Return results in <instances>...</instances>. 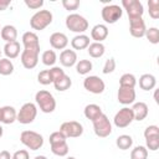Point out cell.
Here are the masks:
<instances>
[{
	"instance_id": "1",
	"label": "cell",
	"mask_w": 159,
	"mask_h": 159,
	"mask_svg": "<svg viewBox=\"0 0 159 159\" xmlns=\"http://www.w3.org/2000/svg\"><path fill=\"white\" fill-rule=\"evenodd\" d=\"M35 102L39 106L40 111L43 113H52L56 109V99L46 89H40L35 94Z\"/></svg>"
},
{
	"instance_id": "2",
	"label": "cell",
	"mask_w": 159,
	"mask_h": 159,
	"mask_svg": "<svg viewBox=\"0 0 159 159\" xmlns=\"http://www.w3.org/2000/svg\"><path fill=\"white\" fill-rule=\"evenodd\" d=\"M52 20H53V15H52V12L50 10H39L31 16L30 26H31L32 30L42 31L48 25H51Z\"/></svg>"
},
{
	"instance_id": "3",
	"label": "cell",
	"mask_w": 159,
	"mask_h": 159,
	"mask_svg": "<svg viewBox=\"0 0 159 159\" xmlns=\"http://www.w3.org/2000/svg\"><path fill=\"white\" fill-rule=\"evenodd\" d=\"M65 24H66V27L70 31L76 32L77 35L83 34L86 30H88V26H89L87 19L84 16L80 15V14H76V12L67 15Z\"/></svg>"
},
{
	"instance_id": "4",
	"label": "cell",
	"mask_w": 159,
	"mask_h": 159,
	"mask_svg": "<svg viewBox=\"0 0 159 159\" xmlns=\"http://www.w3.org/2000/svg\"><path fill=\"white\" fill-rule=\"evenodd\" d=\"M20 142L30 150H39L43 145V137L35 130H24L20 134Z\"/></svg>"
},
{
	"instance_id": "5",
	"label": "cell",
	"mask_w": 159,
	"mask_h": 159,
	"mask_svg": "<svg viewBox=\"0 0 159 159\" xmlns=\"http://www.w3.org/2000/svg\"><path fill=\"white\" fill-rule=\"evenodd\" d=\"M37 116V107L32 102H26L21 106L20 111L17 112L16 120L21 124H30L36 119Z\"/></svg>"
},
{
	"instance_id": "6",
	"label": "cell",
	"mask_w": 159,
	"mask_h": 159,
	"mask_svg": "<svg viewBox=\"0 0 159 159\" xmlns=\"http://www.w3.org/2000/svg\"><path fill=\"white\" fill-rule=\"evenodd\" d=\"M92 124H93L94 134L99 138H107L112 133V123L104 113L101 114L97 119H94Z\"/></svg>"
},
{
	"instance_id": "7",
	"label": "cell",
	"mask_w": 159,
	"mask_h": 159,
	"mask_svg": "<svg viewBox=\"0 0 159 159\" xmlns=\"http://www.w3.org/2000/svg\"><path fill=\"white\" fill-rule=\"evenodd\" d=\"M102 19L106 24H116L123 15V9L116 4L104 5L101 10Z\"/></svg>"
},
{
	"instance_id": "8",
	"label": "cell",
	"mask_w": 159,
	"mask_h": 159,
	"mask_svg": "<svg viewBox=\"0 0 159 159\" xmlns=\"http://www.w3.org/2000/svg\"><path fill=\"white\" fill-rule=\"evenodd\" d=\"M58 130L66 138H78L83 134V125L77 120H67L60 125Z\"/></svg>"
},
{
	"instance_id": "9",
	"label": "cell",
	"mask_w": 159,
	"mask_h": 159,
	"mask_svg": "<svg viewBox=\"0 0 159 159\" xmlns=\"http://www.w3.org/2000/svg\"><path fill=\"white\" fill-rule=\"evenodd\" d=\"M122 6L127 11L129 20L143 17L144 6L139 0H122Z\"/></svg>"
},
{
	"instance_id": "10",
	"label": "cell",
	"mask_w": 159,
	"mask_h": 159,
	"mask_svg": "<svg viewBox=\"0 0 159 159\" xmlns=\"http://www.w3.org/2000/svg\"><path fill=\"white\" fill-rule=\"evenodd\" d=\"M134 120V116H133V111L129 107H123L120 108L113 118V123L117 128H125L128 127L132 122Z\"/></svg>"
},
{
	"instance_id": "11",
	"label": "cell",
	"mask_w": 159,
	"mask_h": 159,
	"mask_svg": "<svg viewBox=\"0 0 159 159\" xmlns=\"http://www.w3.org/2000/svg\"><path fill=\"white\" fill-rule=\"evenodd\" d=\"M83 87L93 94H101L106 89L104 81L98 76H87L83 80Z\"/></svg>"
},
{
	"instance_id": "12",
	"label": "cell",
	"mask_w": 159,
	"mask_h": 159,
	"mask_svg": "<svg viewBox=\"0 0 159 159\" xmlns=\"http://www.w3.org/2000/svg\"><path fill=\"white\" fill-rule=\"evenodd\" d=\"M39 55L40 52L37 51H31V50H22L21 55H20V60L21 63L25 68L27 70H32L37 66L39 63Z\"/></svg>"
},
{
	"instance_id": "13",
	"label": "cell",
	"mask_w": 159,
	"mask_h": 159,
	"mask_svg": "<svg viewBox=\"0 0 159 159\" xmlns=\"http://www.w3.org/2000/svg\"><path fill=\"white\" fill-rule=\"evenodd\" d=\"M21 40H22L24 50H31V51L40 52V40H39V36L34 31L24 32Z\"/></svg>"
},
{
	"instance_id": "14",
	"label": "cell",
	"mask_w": 159,
	"mask_h": 159,
	"mask_svg": "<svg viewBox=\"0 0 159 159\" xmlns=\"http://www.w3.org/2000/svg\"><path fill=\"white\" fill-rule=\"evenodd\" d=\"M145 31H147V26H145V21L143 20V17L129 20V32L133 37L135 39L144 37Z\"/></svg>"
},
{
	"instance_id": "15",
	"label": "cell",
	"mask_w": 159,
	"mask_h": 159,
	"mask_svg": "<svg viewBox=\"0 0 159 159\" xmlns=\"http://www.w3.org/2000/svg\"><path fill=\"white\" fill-rule=\"evenodd\" d=\"M117 99L119 103L127 106L132 104L135 101V89L134 88H127V87H119L117 93Z\"/></svg>"
},
{
	"instance_id": "16",
	"label": "cell",
	"mask_w": 159,
	"mask_h": 159,
	"mask_svg": "<svg viewBox=\"0 0 159 159\" xmlns=\"http://www.w3.org/2000/svg\"><path fill=\"white\" fill-rule=\"evenodd\" d=\"M50 45L55 50H65L68 45V37L63 32H53L50 36Z\"/></svg>"
},
{
	"instance_id": "17",
	"label": "cell",
	"mask_w": 159,
	"mask_h": 159,
	"mask_svg": "<svg viewBox=\"0 0 159 159\" xmlns=\"http://www.w3.org/2000/svg\"><path fill=\"white\" fill-rule=\"evenodd\" d=\"M108 27L104 24H97L91 30V37L94 42H102L108 37Z\"/></svg>"
},
{
	"instance_id": "18",
	"label": "cell",
	"mask_w": 159,
	"mask_h": 159,
	"mask_svg": "<svg viewBox=\"0 0 159 159\" xmlns=\"http://www.w3.org/2000/svg\"><path fill=\"white\" fill-rule=\"evenodd\" d=\"M60 63L63 67H72L77 63V53L73 50H62L60 53Z\"/></svg>"
},
{
	"instance_id": "19",
	"label": "cell",
	"mask_w": 159,
	"mask_h": 159,
	"mask_svg": "<svg viewBox=\"0 0 159 159\" xmlns=\"http://www.w3.org/2000/svg\"><path fill=\"white\" fill-rule=\"evenodd\" d=\"M132 111H133L134 120H138V122L144 120L149 113V108L145 102H135L132 107Z\"/></svg>"
},
{
	"instance_id": "20",
	"label": "cell",
	"mask_w": 159,
	"mask_h": 159,
	"mask_svg": "<svg viewBox=\"0 0 159 159\" xmlns=\"http://www.w3.org/2000/svg\"><path fill=\"white\" fill-rule=\"evenodd\" d=\"M16 117H17V112L12 106L1 107V123L12 124L16 120Z\"/></svg>"
},
{
	"instance_id": "21",
	"label": "cell",
	"mask_w": 159,
	"mask_h": 159,
	"mask_svg": "<svg viewBox=\"0 0 159 159\" xmlns=\"http://www.w3.org/2000/svg\"><path fill=\"white\" fill-rule=\"evenodd\" d=\"M157 86V78L152 73H144L139 77V87L143 91H152Z\"/></svg>"
},
{
	"instance_id": "22",
	"label": "cell",
	"mask_w": 159,
	"mask_h": 159,
	"mask_svg": "<svg viewBox=\"0 0 159 159\" xmlns=\"http://www.w3.org/2000/svg\"><path fill=\"white\" fill-rule=\"evenodd\" d=\"M21 51V46L20 42L17 41H12V42H6L4 46V53L6 56V58L9 60H14L20 55Z\"/></svg>"
},
{
	"instance_id": "23",
	"label": "cell",
	"mask_w": 159,
	"mask_h": 159,
	"mask_svg": "<svg viewBox=\"0 0 159 159\" xmlns=\"http://www.w3.org/2000/svg\"><path fill=\"white\" fill-rule=\"evenodd\" d=\"M0 36L5 42H12L17 39V30L14 25H5L1 27Z\"/></svg>"
},
{
	"instance_id": "24",
	"label": "cell",
	"mask_w": 159,
	"mask_h": 159,
	"mask_svg": "<svg viewBox=\"0 0 159 159\" xmlns=\"http://www.w3.org/2000/svg\"><path fill=\"white\" fill-rule=\"evenodd\" d=\"M89 36L84 35V34H80V35H76L72 40H71V46L75 50H84L89 46Z\"/></svg>"
},
{
	"instance_id": "25",
	"label": "cell",
	"mask_w": 159,
	"mask_h": 159,
	"mask_svg": "<svg viewBox=\"0 0 159 159\" xmlns=\"http://www.w3.org/2000/svg\"><path fill=\"white\" fill-rule=\"evenodd\" d=\"M83 114H84V117H86L87 119H89L91 122H93V120L97 119L101 114H103V112H102V108H101L98 104L91 103V104H87V106L84 107Z\"/></svg>"
},
{
	"instance_id": "26",
	"label": "cell",
	"mask_w": 159,
	"mask_h": 159,
	"mask_svg": "<svg viewBox=\"0 0 159 159\" xmlns=\"http://www.w3.org/2000/svg\"><path fill=\"white\" fill-rule=\"evenodd\" d=\"M87 51H88V55L93 58H99L104 55L106 52V47L102 42H91L89 46L87 47Z\"/></svg>"
},
{
	"instance_id": "27",
	"label": "cell",
	"mask_w": 159,
	"mask_h": 159,
	"mask_svg": "<svg viewBox=\"0 0 159 159\" xmlns=\"http://www.w3.org/2000/svg\"><path fill=\"white\" fill-rule=\"evenodd\" d=\"M71 86H72V80H71V77L67 76V75H63L61 78H58V80H56V81L53 82V87H55V89L58 91V92L67 91Z\"/></svg>"
},
{
	"instance_id": "28",
	"label": "cell",
	"mask_w": 159,
	"mask_h": 159,
	"mask_svg": "<svg viewBox=\"0 0 159 159\" xmlns=\"http://www.w3.org/2000/svg\"><path fill=\"white\" fill-rule=\"evenodd\" d=\"M116 145L120 149V150H128L132 148L133 145V138L128 134H122L119 137H117L116 139Z\"/></svg>"
},
{
	"instance_id": "29",
	"label": "cell",
	"mask_w": 159,
	"mask_h": 159,
	"mask_svg": "<svg viewBox=\"0 0 159 159\" xmlns=\"http://www.w3.org/2000/svg\"><path fill=\"white\" fill-rule=\"evenodd\" d=\"M51 147V152L57 155V157H66L68 154V144L67 140L66 142H61V143H55V144H50Z\"/></svg>"
},
{
	"instance_id": "30",
	"label": "cell",
	"mask_w": 159,
	"mask_h": 159,
	"mask_svg": "<svg viewBox=\"0 0 159 159\" xmlns=\"http://www.w3.org/2000/svg\"><path fill=\"white\" fill-rule=\"evenodd\" d=\"M41 60H42V63L45 66H48V67H53L56 61H57V55L53 50H46L42 52L41 55Z\"/></svg>"
},
{
	"instance_id": "31",
	"label": "cell",
	"mask_w": 159,
	"mask_h": 159,
	"mask_svg": "<svg viewBox=\"0 0 159 159\" xmlns=\"http://www.w3.org/2000/svg\"><path fill=\"white\" fill-rule=\"evenodd\" d=\"M75 66H76L77 73L78 75H83V76L88 75L93 68V65H92V62L89 60H80V61H77V63Z\"/></svg>"
},
{
	"instance_id": "32",
	"label": "cell",
	"mask_w": 159,
	"mask_h": 159,
	"mask_svg": "<svg viewBox=\"0 0 159 159\" xmlns=\"http://www.w3.org/2000/svg\"><path fill=\"white\" fill-rule=\"evenodd\" d=\"M137 84V78L133 73H124L119 78V87H127V88H134Z\"/></svg>"
},
{
	"instance_id": "33",
	"label": "cell",
	"mask_w": 159,
	"mask_h": 159,
	"mask_svg": "<svg viewBox=\"0 0 159 159\" xmlns=\"http://www.w3.org/2000/svg\"><path fill=\"white\" fill-rule=\"evenodd\" d=\"M14 72V63L9 58H0V75L9 76Z\"/></svg>"
},
{
	"instance_id": "34",
	"label": "cell",
	"mask_w": 159,
	"mask_h": 159,
	"mask_svg": "<svg viewBox=\"0 0 159 159\" xmlns=\"http://www.w3.org/2000/svg\"><path fill=\"white\" fill-rule=\"evenodd\" d=\"M130 159H148V149L144 145H138L132 149Z\"/></svg>"
},
{
	"instance_id": "35",
	"label": "cell",
	"mask_w": 159,
	"mask_h": 159,
	"mask_svg": "<svg viewBox=\"0 0 159 159\" xmlns=\"http://www.w3.org/2000/svg\"><path fill=\"white\" fill-rule=\"evenodd\" d=\"M144 36L147 37V40H148L150 43H153V45L159 43V30H158V27L153 26V27L147 29Z\"/></svg>"
},
{
	"instance_id": "36",
	"label": "cell",
	"mask_w": 159,
	"mask_h": 159,
	"mask_svg": "<svg viewBox=\"0 0 159 159\" xmlns=\"http://www.w3.org/2000/svg\"><path fill=\"white\" fill-rule=\"evenodd\" d=\"M148 11L149 16L154 20L159 19V1L158 0H148Z\"/></svg>"
},
{
	"instance_id": "37",
	"label": "cell",
	"mask_w": 159,
	"mask_h": 159,
	"mask_svg": "<svg viewBox=\"0 0 159 159\" xmlns=\"http://www.w3.org/2000/svg\"><path fill=\"white\" fill-rule=\"evenodd\" d=\"M37 81H39V83H41L43 86H47V84L52 83V77H51L50 70H42L37 75Z\"/></svg>"
},
{
	"instance_id": "38",
	"label": "cell",
	"mask_w": 159,
	"mask_h": 159,
	"mask_svg": "<svg viewBox=\"0 0 159 159\" xmlns=\"http://www.w3.org/2000/svg\"><path fill=\"white\" fill-rule=\"evenodd\" d=\"M145 148L149 149V150H152V152L158 150V148H159V135L158 137L145 138Z\"/></svg>"
},
{
	"instance_id": "39",
	"label": "cell",
	"mask_w": 159,
	"mask_h": 159,
	"mask_svg": "<svg viewBox=\"0 0 159 159\" xmlns=\"http://www.w3.org/2000/svg\"><path fill=\"white\" fill-rule=\"evenodd\" d=\"M116 66H117V63H116V60H114L113 57H111V58H108V60H107V61L104 62L102 72H103L104 75L112 73V72H113V71L116 70Z\"/></svg>"
},
{
	"instance_id": "40",
	"label": "cell",
	"mask_w": 159,
	"mask_h": 159,
	"mask_svg": "<svg viewBox=\"0 0 159 159\" xmlns=\"http://www.w3.org/2000/svg\"><path fill=\"white\" fill-rule=\"evenodd\" d=\"M48 140H50V144H55V143L66 142V140H67V138H66V137H65L60 130H56V132H53V133H51V134H50Z\"/></svg>"
},
{
	"instance_id": "41",
	"label": "cell",
	"mask_w": 159,
	"mask_h": 159,
	"mask_svg": "<svg viewBox=\"0 0 159 159\" xmlns=\"http://www.w3.org/2000/svg\"><path fill=\"white\" fill-rule=\"evenodd\" d=\"M62 6L68 11L77 10L80 6V0H62Z\"/></svg>"
},
{
	"instance_id": "42",
	"label": "cell",
	"mask_w": 159,
	"mask_h": 159,
	"mask_svg": "<svg viewBox=\"0 0 159 159\" xmlns=\"http://www.w3.org/2000/svg\"><path fill=\"white\" fill-rule=\"evenodd\" d=\"M50 73H51V77H52V83H53L56 80L61 78L63 75H66L65 71H63L61 67H58V66H53V67H51V68H50Z\"/></svg>"
},
{
	"instance_id": "43",
	"label": "cell",
	"mask_w": 159,
	"mask_h": 159,
	"mask_svg": "<svg viewBox=\"0 0 159 159\" xmlns=\"http://www.w3.org/2000/svg\"><path fill=\"white\" fill-rule=\"evenodd\" d=\"M159 135V127L158 125H148L144 129V138H149V137H158Z\"/></svg>"
},
{
	"instance_id": "44",
	"label": "cell",
	"mask_w": 159,
	"mask_h": 159,
	"mask_svg": "<svg viewBox=\"0 0 159 159\" xmlns=\"http://www.w3.org/2000/svg\"><path fill=\"white\" fill-rule=\"evenodd\" d=\"M25 5L29 9L37 10V9H40V7L43 6V0H25Z\"/></svg>"
},
{
	"instance_id": "45",
	"label": "cell",
	"mask_w": 159,
	"mask_h": 159,
	"mask_svg": "<svg viewBox=\"0 0 159 159\" xmlns=\"http://www.w3.org/2000/svg\"><path fill=\"white\" fill-rule=\"evenodd\" d=\"M11 159H30V154L26 149H20V150H16L12 154Z\"/></svg>"
},
{
	"instance_id": "46",
	"label": "cell",
	"mask_w": 159,
	"mask_h": 159,
	"mask_svg": "<svg viewBox=\"0 0 159 159\" xmlns=\"http://www.w3.org/2000/svg\"><path fill=\"white\" fill-rule=\"evenodd\" d=\"M11 4V0H0V11L6 10Z\"/></svg>"
},
{
	"instance_id": "47",
	"label": "cell",
	"mask_w": 159,
	"mask_h": 159,
	"mask_svg": "<svg viewBox=\"0 0 159 159\" xmlns=\"http://www.w3.org/2000/svg\"><path fill=\"white\" fill-rule=\"evenodd\" d=\"M12 155L10 154V152L7 150H1L0 152V159H11Z\"/></svg>"
},
{
	"instance_id": "48",
	"label": "cell",
	"mask_w": 159,
	"mask_h": 159,
	"mask_svg": "<svg viewBox=\"0 0 159 159\" xmlns=\"http://www.w3.org/2000/svg\"><path fill=\"white\" fill-rule=\"evenodd\" d=\"M34 159H47V157H45V155H36Z\"/></svg>"
},
{
	"instance_id": "49",
	"label": "cell",
	"mask_w": 159,
	"mask_h": 159,
	"mask_svg": "<svg viewBox=\"0 0 159 159\" xmlns=\"http://www.w3.org/2000/svg\"><path fill=\"white\" fill-rule=\"evenodd\" d=\"M154 99H155V102L158 103V89H157L155 93H154Z\"/></svg>"
},
{
	"instance_id": "50",
	"label": "cell",
	"mask_w": 159,
	"mask_h": 159,
	"mask_svg": "<svg viewBox=\"0 0 159 159\" xmlns=\"http://www.w3.org/2000/svg\"><path fill=\"white\" fill-rule=\"evenodd\" d=\"M2 133H4V129H2V127L0 125V138L2 137Z\"/></svg>"
},
{
	"instance_id": "51",
	"label": "cell",
	"mask_w": 159,
	"mask_h": 159,
	"mask_svg": "<svg viewBox=\"0 0 159 159\" xmlns=\"http://www.w3.org/2000/svg\"><path fill=\"white\" fill-rule=\"evenodd\" d=\"M0 123H1V107H0Z\"/></svg>"
},
{
	"instance_id": "52",
	"label": "cell",
	"mask_w": 159,
	"mask_h": 159,
	"mask_svg": "<svg viewBox=\"0 0 159 159\" xmlns=\"http://www.w3.org/2000/svg\"><path fill=\"white\" fill-rule=\"evenodd\" d=\"M67 159H76V158H75V157H68Z\"/></svg>"
},
{
	"instance_id": "53",
	"label": "cell",
	"mask_w": 159,
	"mask_h": 159,
	"mask_svg": "<svg viewBox=\"0 0 159 159\" xmlns=\"http://www.w3.org/2000/svg\"><path fill=\"white\" fill-rule=\"evenodd\" d=\"M1 53H2V52H1V50H0V58H1Z\"/></svg>"
},
{
	"instance_id": "54",
	"label": "cell",
	"mask_w": 159,
	"mask_h": 159,
	"mask_svg": "<svg viewBox=\"0 0 159 159\" xmlns=\"http://www.w3.org/2000/svg\"><path fill=\"white\" fill-rule=\"evenodd\" d=\"M0 31H1V27H0Z\"/></svg>"
}]
</instances>
